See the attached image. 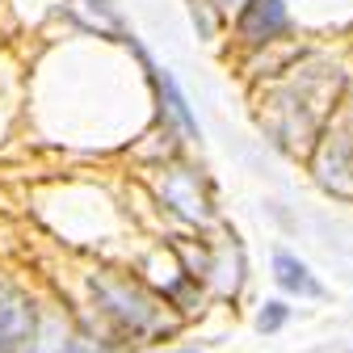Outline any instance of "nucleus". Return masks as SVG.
I'll use <instances>...</instances> for the list:
<instances>
[{
	"mask_svg": "<svg viewBox=\"0 0 353 353\" xmlns=\"http://www.w3.org/2000/svg\"><path fill=\"white\" fill-rule=\"evenodd\" d=\"M181 353H198V349H181Z\"/></svg>",
	"mask_w": 353,
	"mask_h": 353,
	"instance_id": "6e6552de",
	"label": "nucleus"
},
{
	"mask_svg": "<svg viewBox=\"0 0 353 353\" xmlns=\"http://www.w3.org/2000/svg\"><path fill=\"white\" fill-rule=\"evenodd\" d=\"M156 88H160V101L168 105V114L176 118V126H181L190 139H198V135H202V130H198V118H194V110H190L185 93L176 88V80H172L168 72H156Z\"/></svg>",
	"mask_w": 353,
	"mask_h": 353,
	"instance_id": "423d86ee",
	"label": "nucleus"
},
{
	"mask_svg": "<svg viewBox=\"0 0 353 353\" xmlns=\"http://www.w3.org/2000/svg\"><path fill=\"white\" fill-rule=\"evenodd\" d=\"M286 320H290V307H286V303H265L261 316H256V328H261V332H278Z\"/></svg>",
	"mask_w": 353,
	"mask_h": 353,
	"instance_id": "0eeeda50",
	"label": "nucleus"
},
{
	"mask_svg": "<svg viewBox=\"0 0 353 353\" xmlns=\"http://www.w3.org/2000/svg\"><path fill=\"white\" fill-rule=\"evenodd\" d=\"M236 26H240V38L244 42H270V38L286 34L290 13H286L282 0H244Z\"/></svg>",
	"mask_w": 353,
	"mask_h": 353,
	"instance_id": "7ed1b4c3",
	"label": "nucleus"
},
{
	"mask_svg": "<svg viewBox=\"0 0 353 353\" xmlns=\"http://www.w3.org/2000/svg\"><path fill=\"white\" fill-rule=\"evenodd\" d=\"M93 290H97V299L105 303V312H110L122 328H130V332H143V328L152 324V316H156V307L148 303V294H143L139 286L122 282V278L93 282Z\"/></svg>",
	"mask_w": 353,
	"mask_h": 353,
	"instance_id": "f257e3e1",
	"label": "nucleus"
},
{
	"mask_svg": "<svg viewBox=\"0 0 353 353\" xmlns=\"http://www.w3.org/2000/svg\"><path fill=\"white\" fill-rule=\"evenodd\" d=\"M30 341H34V303L13 286H0V353H21Z\"/></svg>",
	"mask_w": 353,
	"mask_h": 353,
	"instance_id": "f03ea898",
	"label": "nucleus"
},
{
	"mask_svg": "<svg viewBox=\"0 0 353 353\" xmlns=\"http://www.w3.org/2000/svg\"><path fill=\"white\" fill-rule=\"evenodd\" d=\"M72 17L84 30H97V34H114V38L126 34V21H122V13L110 5V0H72Z\"/></svg>",
	"mask_w": 353,
	"mask_h": 353,
	"instance_id": "39448f33",
	"label": "nucleus"
},
{
	"mask_svg": "<svg viewBox=\"0 0 353 353\" xmlns=\"http://www.w3.org/2000/svg\"><path fill=\"white\" fill-rule=\"evenodd\" d=\"M274 278H278V286L282 290H290V294H299V299H324V286L312 278V270L299 261V256H290V252H274Z\"/></svg>",
	"mask_w": 353,
	"mask_h": 353,
	"instance_id": "20e7f679",
	"label": "nucleus"
}]
</instances>
